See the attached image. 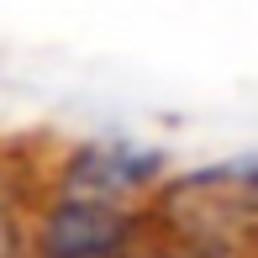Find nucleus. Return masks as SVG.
<instances>
[{"mask_svg":"<svg viewBox=\"0 0 258 258\" xmlns=\"http://www.w3.org/2000/svg\"><path fill=\"white\" fill-rule=\"evenodd\" d=\"M158 211L184 248L227 258L242 237L258 232V153L169 179L158 190Z\"/></svg>","mask_w":258,"mask_h":258,"instance_id":"f257e3e1","label":"nucleus"},{"mask_svg":"<svg viewBox=\"0 0 258 258\" xmlns=\"http://www.w3.org/2000/svg\"><path fill=\"white\" fill-rule=\"evenodd\" d=\"M137 232H143L137 206L53 190L32 227V258H126L137 248Z\"/></svg>","mask_w":258,"mask_h":258,"instance_id":"f03ea898","label":"nucleus"},{"mask_svg":"<svg viewBox=\"0 0 258 258\" xmlns=\"http://www.w3.org/2000/svg\"><path fill=\"white\" fill-rule=\"evenodd\" d=\"M163 169H169V163H163L158 148H137V143H79L74 153L58 163L53 190L90 195V201H116V206H137L163 179Z\"/></svg>","mask_w":258,"mask_h":258,"instance_id":"7ed1b4c3","label":"nucleus"},{"mask_svg":"<svg viewBox=\"0 0 258 258\" xmlns=\"http://www.w3.org/2000/svg\"><path fill=\"white\" fill-rule=\"evenodd\" d=\"M0 258H32V232L16 216V201L0 190Z\"/></svg>","mask_w":258,"mask_h":258,"instance_id":"20e7f679","label":"nucleus"}]
</instances>
